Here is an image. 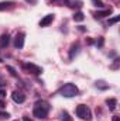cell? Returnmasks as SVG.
I'll use <instances>...</instances> for the list:
<instances>
[{"label": "cell", "instance_id": "1", "mask_svg": "<svg viewBox=\"0 0 120 121\" xmlns=\"http://www.w3.org/2000/svg\"><path fill=\"white\" fill-rule=\"evenodd\" d=\"M48 111H50V104H48V101H45V100H38V101L34 104V108H32L34 117H37V118H45V117L48 116Z\"/></svg>", "mask_w": 120, "mask_h": 121}, {"label": "cell", "instance_id": "2", "mask_svg": "<svg viewBox=\"0 0 120 121\" xmlns=\"http://www.w3.org/2000/svg\"><path fill=\"white\" fill-rule=\"evenodd\" d=\"M58 93L62 97H74V96H76L79 93V90H78V87L74 83H66V85H64L61 87Z\"/></svg>", "mask_w": 120, "mask_h": 121}, {"label": "cell", "instance_id": "3", "mask_svg": "<svg viewBox=\"0 0 120 121\" xmlns=\"http://www.w3.org/2000/svg\"><path fill=\"white\" fill-rule=\"evenodd\" d=\"M76 116H78L81 120H86V121L92 120V111H90L89 107L85 106V104H79V106L76 107Z\"/></svg>", "mask_w": 120, "mask_h": 121}, {"label": "cell", "instance_id": "4", "mask_svg": "<svg viewBox=\"0 0 120 121\" xmlns=\"http://www.w3.org/2000/svg\"><path fill=\"white\" fill-rule=\"evenodd\" d=\"M24 38H26V34L24 32H17L16 38H14V47L21 49L24 47Z\"/></svg>", "mask_w": 120, "mask_h": 121}, {"label": "cell", "instance_id": "5", "mask_svg": "<svg viewBox=\"0 0 120 121\" xmlns=\"http://www.w3.org/2000/svg\"><path fill=\"white\" fill-rule=\"evenodd\" d=\"M11 99H13L16 103H18V104H21V103H24V101H26V96H24L21 91H18V90L13 91V94H11Z\"/></svg>", "mask_w": 120, "mask_h": 121}, {"label": "cell", "instance_id": "6", "mask_svg": "<svg viewBox=\"0 0 120 121\" xmlns=\"http://www.w3.org/2000/svg\"><path fill=\"white\" fill-rule=\"evenodd\" d=\"M24 68H26L27 70H30L31 73H34V75H40V73L42 72V69H41L40 66L34 65V63H26V65H24Z\"/></svg>", "mask_w": 120, "mask_h": 121}, {"label": "cell", "instance_id": "7", "mask_svg": "<svg viewBox=\"0 0 120 121\" xmlns=\"http://www.w3.org/2000/svg\"><path fill=\"white\" fill-rule=\"evenodd\" d=\"M52 21H54V14H47V16L40 21V27H47V26H50Z\"/></svg>", "mask_w": 120, "mask_h": 121}, {"label": "cell", "instance_id": "8", "mask_svg": "<svg viewBox=\"0 0 120 121\" xmlns=\"http://www.w3.org/2000/svg\"><path fill=\"white\" fill-rule=\"evenodd\" d=\"M9 44H10V35L9 34H3L0 37V47L1 48H6Z\"/></svg>", "mask_w": 120, "mask_h": 121}, {"label": "cell", "instance_id": "9", "mask_svg": "<svg viewBox=\"0 0 120 121\" xmlns=\"http://www.w3.org/2000/svg\"><path fill=\"white\" fill-rule=\"evenodd\" d=\"M110 13H112V9H106V10H102V11H96L95 13V17L96 18H103V17L109 16Z\"/></svg>", "mask_w": 120, "mask_h": 121}, {"label": "cell", "instance_id": "10", "mask_svg": "<svg viewBox=\"0 0 120 121\" xmlns=\"http://www.w3.org/2000/svg\"><path fill=\"white\" fill-rule=\"evenodd\" d=\"M106 104H107L109 110L113 111V110L116 108V106H117V100H116V99H107V100H106Z\"/></svg>", "mask_w": 120, "mask_h": 121}, {"label": "cell", "instance_id": "11", "mask_svg": "<svg viewBox=\"0 0 120 121\" xmlns=\"http://www.w3.org/2000/svg\"><path fill=\"white\" fill-rule=\"evenodd\" d=\"M78 49H79V44L78 42H75L72 47H71V52H69V59H72L76 54H78Z\"/></svg>", "mask_w": 120, "mask_h": 121}, {"label": "cell", "instance_id": "12", "mask_svg": "<svg viewBox=\"0 0 120 121\" xmlns=\"http://www.w3.org/2000/svg\"><path fill=\"white\" fill-rule=\"evenodd\" d=\"M13 6H14L13 1H0V11L7 10V9H10V7H13Z\"/></svg>", "mask_w": 120, "mask_h": 121}, {"label": "cell", "instance_id": "13", "mask_svg": "<svg viewBox=\"0 0 120 121\" xmlns=\"http://www.w3.org/2000/svg\"><path fill=\"white\" fill-rule=\"evenodd\" d=\"M61 121H72V117L69 116L68 111H62L61 113Z\"/></svg>", "mask_w": 120, "mask_h": 121}, {"label": "cell", "instance_id": "14", "mask_svg": "<svg viewBox=\"0 0 120 121\" xmlns=\"http://www.w3.org/2000/svg\"><path fill=\"white\" fill-rule=\"evenodd\" d=\"M83 18H85V16H83L82 11H76V13L74 14V20H75V21H82Z\"/></svg>", "mask_w": 120, "mask_h": 121}, {"label": "cell", "instance_id": "15", "mask_svg": "<svg viewBox=\"0 0 120 121\" xmlns=\"http://www.w3.org/2000/svg\"><path fill=\"white\" fill-rule=\"evenodd\" d=\"M92 3H93V6H96V7H99V9H102V7L105 6L102 0H92Z\"/></svg>", "mask_w": 120, "mask_h": 121}, {"label": "cell", "instance_id": "16", "mask_svg": "<svg viewBox=\"0 0 120 121\" xmlns=\"http://www.w3.org/2000/svg\"><path fill=\"white\" fill-rule=\"evenodd\" d=\"M119 20H120V16H116V17H113V18L109 20V24H115V23H117Z\"/></svg>", "mask_w": 120, "mask_h": 121}, {"label": "cell", "instance_id": "17", "mask_svg": "<svg viewBox=\"0 0 120 121\" xmlns=\"http://www.w3.org/2000/svg\"><path fill=\"white\" fill-rule=\"evenodd\" d=\"M7 70H9V72L11 73V76H17V73H16V70H14V69H13L11 66H7Z\"/></svg>", "mask_w": 120, "mask_h": 121}, {"label": "cell", "instance_id": "18", "mask_svg": "<svg viewBox=\"0 0 120 121\" xmlns=\"http://www.w3.org/2000/svg\"><path fill=\"white\" fill-rule=\"evenodd\" d=\"M7 117H10L9 113H3V111H0V118H7Z\"/></svg>", "mask_w": 120, "mask_h": 121}, {"label": "cell", "instance_id": "19", "mask_svg": "<svg viewBox=\"0 0 120 121\" xmlns=\"http://www.w3.org/2000/svg\"><path fill=\"white\" fill-rule=\"evenodd\" d=\"M52 3H61V4H64V3H66V0H51V4Z\"/></svg>", "mask_w": 120, "mask_h": 121}, {"label": "cell", "instance_id": "20", "mask_svg": "<svg viewBox=\"0 0 120 121\" xmlns=\"http://www.w3.org/2000/svg\"><path fill=\"white\" fill-rule=\"evenodd\" d=\"M4 96H6V91H4V90H1V89H0V99H3Z\"/></svg>", "mask_w": 120, "mask_h": 121}, {"label": "cell", "instance_id": "21", "mask_svg": "<svg viewBox=\"0 0 120 121\" xmlns=\"http://www.w3.org/2000/svg\"><path fill=\"white\" fill-rule=\"evenodd\" d=\"M96 45L102 47V45H103V38H100V39H99V42H96Z\"/></svg>", "mask_w": 120, "mask_h": 121}, {"label": "cell", "instance_id": "22", "mask_svg": "<svg viewBox=\"0 0 120 121\" xmlns=\"http://www.w3.org/2000/svg\"><path fill=\"white\" fill-rule=\"evenodd\" d=\"M4 106H6V104H4V101H3V100H0V110H3V108H4Z\"/></svg>", "mask_w": 120, "mask_h": 121}, {"label": "cell", "instance_id": "23", "mask_svg": "<svg viewBox=\"0 0 120 121\" xmlns=\"http://www.w3.org/2000/svg\"><path fill=\"white\" fill-rule=\"evenodd\" d=\"M23 121H32V120H31V118H28L27 116H24V117H23Z\"/></svg>", "mask_w": 120, "mask_h": 121}, {"label": "cell", "instance_id": "24", "mask_svg": "<svg viewBox=\"0 0 120 121\" xmlns=\"http://www.w3.org/2000/svg\"><path fill=\"white\" fill-rule=\"evenodd\" d=\"M4 86H6V83H4V82H0V89H1V87H4Z\"/></svg>", "mask_w": 120, "mask_h": 121}, {"label": "cell", "instance_id": "25", "mask_svg": "<svg viewBox=\"0 0 120 121\" xmlns=\"http://www.w3.org/2000/svg\"><path fill=\"white\" fill-rule=\"evenodd\" d=\"M113 121H119V117H117V116H115V117H113Z\"/></svg>", "mask_w": 120, "mask_h": 121}, {"label": "cell", "instance_id": "26", "mask_svg": "<svg viewBox=\"0 0 120 121\" xmlns=\"http://www.w3.org/2000/svg\"><path fill=\"white\" fill-rule=\"evenodd\" d=\"M0 62H1V56H0Z\"/></svg>", "mask_w": 120, "mask_h": 121}]
</instances>
